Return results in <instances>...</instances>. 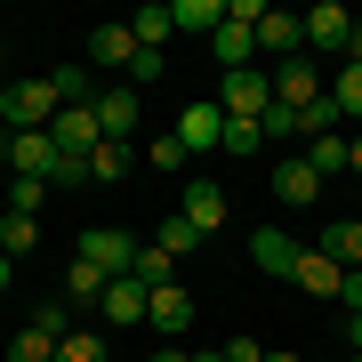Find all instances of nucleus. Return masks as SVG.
Returning a JSON list of instances; mask_svg holds the SVG:
<instances>
[{
    "mask_svg": "<svg viewBox=\"0 0 362 362\" xmlns=\"http://www.w3.org/2000/svg\"><path fill=\"white\" fill-rule=\"evenodd\" d=\"M57 113H65V97H57V81H49V73H33V81H8V97H0V129H8V137H25V129H49Z\"/></svg>",
    "mask_w": 362,
    "mask_h": 362,
    "instance_id": "obj_1",
    "label": "nucleus"
},
{
    "mask_svg": "<svg viewBox=\"0 0 362 362\" xmlns=\"http://www.w3.org/2000/svg\"><path fill=\"white\" fill-rule=\"evenodd\" d=\"M266 105H274V73L242 65V73L218 81V113H226V121H266Z\"/></svg>",
    "mask_w": 362,
    "mask_h": 362,
    "instance_id": "obj_2",
    "label": "nucleus"
},
{
    "mask_svg": "<svg viewBox=\"0 0 362 362\" xmlns=\"http://www.w3.org/2000/svg\"><path fill=\"white\" fill-rule=\"evenodd\" d=\"M322 185H330V177H322L306 153H282V161H274V202H282V209H314Z\"/></svg>",
    "mask_w": 362,
    "mask_h": 362,
    "instance_id": "obj_3",
    "label": "nucleus"
},
{
    "mask_svg": "<svg viewBox=\"0 0 362 362\" xmlns=\"http://www.w3.org/2000/svg\"><path fill=\"white\" fill-rule=\"evenodd\" d=\"M226 209H233V202H226V185H218V177H185V194H177V218L194 226L202 242L226 226Z\"/></svg>",
    "mask_w": 362,
    "mask_h": 362,
    "instance_id": "obj_4",
    "label": "nucleus"
},
{
    "mask_svg": "<svg viewBox=\"0 0 362 362\" xmlns=\"http://www.w3.org/2000/svg\"><path fill=\"white\" fill-rule=\"evenodd\" d=\"M137 250H145V242H129L121 226H89V233H81V250H73V258H89V266H105V274L121 282V274L137 266Z\"/></svg>",
    "mask_w": 362,
    "mask_h": 362,
    "instance_id": "obj_5",
    "label": "nucleus"
},
{
    "mask_svg": "<svg viewBox=\"0 0 362 362\" xmlns=\"http://www.w3.org/2000/svg\"><path fill=\"white\" fill-rule=\"evenodd\" d=\"M169 129H177L185 153H218V145H226V113H218V97H202V105H185Z\"/></svg>",
    "mask_w": 362,
    "mask_h": 362,
    "instance_id": "obj_6",
    "label": "nucleus"
},
{
    "mask_svg": "<svg viewBox=\"0 0 362 362\" xmlns=\"http://www.w3.org/2000/svg\"><path fill=\"white\" fill-rule=\"evenodd\" d=\"M145 330H161L169 346H177V338L194 330V298H185V282H161L153 298H145Z\"/></svg>",
    "mask_w": 362,
    "mask_h": 362,
    "instance_id": "obj_7",
    "label": "nucleus"
},
{
    "mask_svg": "<svg viewBox=\"0 0 362 362\" xmlns=\"http://www.w3.org/2000/svg\"><path fill=\"white\" fill-rule=\"evenodd\" d=\"M49 137H57V153H73V161H89L97 145H105V129H97V105H65V113L49 121Z\"/></svg>",
    "mask_w": 362,
    "mask_h": 362,
    "instance_id": "obj_8",
    "label": "nucleus"
},
{
    "mask_svg": "<svg viewBox=\"0 0 362 362\" xmlns=\"http://www.w3.org/2000/svg\"><path fill=\"white\" fill-rule=\"evenodd\" d=\"M137 65V33L129 25H97L89 33V73H129Z\"/></svg>",
    "mask_w": 362,
    "mask_h": 362,
    "instance_id": "obj_9",
    "label": "nucleus"
},
{
    "mask_svg": "<svg viewBox=\"0 0 362 362\" xmlns=\"http://www.w3.org/2000/svg\"><path fill=\"white\" fill-rule=\"evenodd\" d=\"M314 97H322V73H314L306 57H290V65H274V105H290V113H306Z\"/></svg>",
    "mask_w": 362,
    "mask_h": 362,
    "instance_id": "obj_10",
    "label": "nucleus"
},
{
    "mask_svg": "<svg viewBox=\"0 0 362 362\" xmlns=\"http://www.w3.org/2000/svg\"><path fill=\"white\" fill-rule=\"evenodd\" d=\"M258 49L266 57H306V16H290V8H266V25H258Z\"/></svg>",
    "mask_w": 362,
    "mask_h": 362,
    "instance_id": "obj_11",
    "label": "nucleus"
},
{
    "mask_svg": "<svg viewBox=\"0 0 362 362\" xmlns=\"http://www.w3.org/2000/svg\"><path fill=\"white\" fill-rule=\"evenodd\" d=\"M97 129L113 145H137V89H97Z\"/></svg>",
    "mask_w": 362,
    "mask_h": 362,
    "instance_id": "obj_12",
    "label": "nucleus"
},
{
    "mask_svg": "<svg viewBox=\"0 0 362 362\" xmlns=\"http://www.w3.org/2000/svg\"><path fill=\"white\" fill-rule=\"evenodd\" d=\"M314 250H322L338 274H354V266H362V218H330L322 233H314Z\"/></svg>",
    "mask_w": 362,
    "mask_h": 362,
    "instance_id": "obj_13",
    "label": "nucleus"
},
{
    "mask_svg": "<svg viewBox=\"0 0 362 362\" xmlns=\"http://www.w3.org/2000/svg\"><path fill=\"white\" fill-rule=\"evenodd\" d=\"M346 33H354V16L338 8V0H314L306 8V49H338L346 57Z\"/></svg>",
    "mask_w": 362,
    "mask_h": 362,
    "instance_id": "obj_14",
    "label": "nucleus"
},
{
    "mask_svg": "<svg viewBox=\"0 0 362 362\" xmlns=\"http://www.w3.org/2000/svg\"><path fill=\"white\" fill-rule=\"evenodd\" d=\"M145 298H153V290H145L137 274L105 282V322H113V330H137V322H145Z\"/></svg>",
    "mask_w": 362,
    "mask_h": 362,
    "instance_id": "obj_15",
    "label": "nucleus"
},
{
    "mask_svg": "<svg viewBox=\"0 0 362 362\" xmlns=\"http://www.w3.org/2000/svg\"><path fill=\"white\" fill-rule=\"evenodd\" d=\"M209 57H218V73H242L250 57H258V25H233L226 16V25L209 33Z\"/></svg>",
    "mask_w": 362,
    "mask_h": 362,
    "instance_id": "obj_16",
    "label": "nucleus"
},
{
    "mask_svg": "<svg viewBox=\"0 0 362 362\" xmlns=\"http://www.w3.org/2000/svg\"><path fill=\"white\" fill-rule=\"evenodd\" d=\"M250 266H266V274L290 282V274H298V242H290L282 226H258V233H250Z\"/></svg>",
    "mask_w": 362,
    "mask_h": 362,
    "instance_id": "obj_17",
    "label": "nucleus"
},
{
    "mask_svg": "<svg viewBox=\"0 0 362 362\" xmlns=\"http://www.w3.org/2000/svg\"><path fill=\"white\" fill-rule=\"evenodd\" d=\"M290 282L306 290V298H338V282H346V274H338L322 250H298V274H290Z\"/></svg>",
    "mask_w": 362,
    "mask_h": 362,
    "instance_id": "obj_18",
    "label": "nucleus"
},
{
    "mask_svg": "<svg viewBox=\"0 0 362 362\" xmlns=\"http://www.w3.org/2000/svg\"><path fill=\"white\" fill-rule=\"evenodd\" d=\"M129 169H137V145H113V137H105L97 153H89V185H121Z\"/></svg>",
    "mask_w": 362,
    "mask_h": 362,
    "instance_id": "obj_19",
    "label": "nucleus"
},
{
    "mask_svg": "<svg viewBox=\"0 0 362 362\" xmlns=\"http://www.w3.org/2000/svg\"><path fill=\"white\" fill-rule=\"evenodd\" d=\"M105 282H113V274H105V266L73 258V266H65V290H57V298H65V306H89V298H105Z\"/></svg>",
    "mask_w": 362,
    "mask_h": 362,
    "instance_id": "obj_20",
    "label": "nucleus"
},
{
    "mask_svg": "<svg viewBox=\"0 0 362 362\" xmlns=\"http://www.w3.org/2000/svg\"><path fill=\"white\" fill-rule=\"evenodd\" d=\"M169 25L177 33H218L226 25V0H169Z\"/></svg>",
    "mask_w": 362,
    "mask_h": 362,
    "instance_id": "obj_21",
    "label": "nucleus"
},
{
    "mask_svg": "<svg viewBox=\"0 0 362 362\" xmlns=\"http://www.w3.org/2000/svg\"><path fill=\"white\" fill-rule=\"evenodd\" d=\"M137 161H153L161 177H185V169H194V153H185V145H177V129H161L153 145H137Z\"/></svg>",
    "mask_w": 362,
    "mask_h": 362,
    "instance_id": "obj_22",
    "label": "nucleus"
},
{
    "mask_svg": "<svg viewBox=\"0 0 362 362\" xmlns=\"http://www.w3.org/2000/svg\"><path fill=\"white\" fill-rule=\"evenodd\" d=\"M338 129H346V113H338V105H330V89L314 97L306 113H298V137H306V145H314V137H338Z\"/></svg>",
    "mask_w": 362,
    "mask_h": 362,
    "instance_id": "obj_23",
    "label": "nucleus"
},
{
    "mask_svg": "<svg viewBox=\"0 0 362 362\" xmlns=\"http://www.w3.org/2000/svg\"><path fill=\"white\" fill-rule=\"evenodd\" d=\"M129 33H137V49H169V33H177V25H169V8H161V0H145V8L129 16Z\"/></svg>",
    "mask_w": 362,
    "mask_h": 362,
    "instance_id": "obj_24",
    "label": "nucleus"
},
{
    "mask_svg": "<svg viewBox=\"0 0 362 362\" xmlns=\"http://www.w3.org/2000/svg\"><path fill=\"white\" fill-rule=\"evenodd\" d=\"M153 250H161V258H194V250H202V233L185 226V218H161V226H153Z\"/></svg>",
    "mask_w": 362,
    "mask_h": 362,
    "instance_id": "obj_25",
    "label": "nucleus"
},
{
    "mask_svg": "<svg viewBox=\"0 0 362 362\" xmlns=\"http://www.w3.org/2000/svg\"><path fill=\"white\" fill-rule=\"evenodd\" d=\"M49 81H57V97H65V105H97V81H89V65H57Z\"/></svg>",
    "mask_w": 362,
    "mask_h": 362,
    "instance_id": "obj_26",
    "label": "nucleus"
},
{
    "mask_svg": "<svg viewBox=\"0 0 362 362\" xmlns=\"http://www.w3.org/2000/svg\"><path fill=\"white\" fill-rule=\"evenodd\" d=\"M8 362H57V338L25 322V330H16V338H8Z\"/></svg>",
    "mask_w": 362,
    "mask_h": 362,
    "instance_id": "obj_27",
    "label": "nucleus"
},
{
    "mask_svg": "<svg viewBox=\"0 0 362 362\" xmlns=\"http://www.w3.org/2000/svg\"><path fill=\"white\" fill-rule=\"evenodd\" d=\"M330 105H338V113L354 121V129H362V65H346V73L330 81Z\"/></svg>",
    "mask_w": 362,
    "mask_h": 362,
    "instance_id": "obj_28",
    "label": "nucleus"
},
{
    "mask_svg": "<svg viewBox=\"0 0 362 362\" xmlns=\"http://www.w3.org/2000/svg\"><path fill=\"white\" fill-rule=\"evenodd\" d=\"M129 274H137V282H145V290H161V282H177V258H161V250H153V242H145Z\"/></svg>",
    "mask_w": 362,
    "mask_h": 362,
    "instance_id": "obj_29",
    "label": "nucleus"
},
{
    "mask_svg": "<svg viewBox=\"0 0 362 362\" xmlns=\"http://www.w3.org/2000/svg\"><path fill=\"white\" fill-rule=\"evenodd\" d=\"M33 242H40V218H16V209H8V218H0V250H8V258H25Z\"/></svg>",
    "mask_w": 362,
    "mask_h": 362,
    "instance_id": "obj_30",
    "label": "nucleus"
},
{
    "mask_svg": "<svg viewBox=\"0 0 362 362\" xmlns=\"http://www.w3.org/2000/svg\"><path fill=\"white\" fill-rule=\"evenodd\" d=\"M57 362H105V338L97 330H65L57 338Z\"/></svg>",
    "mask_w": 362,
    "mask_h": 362,
    "instance_id": "obj_31",
    "label": "nucleus"
},
{
    "mask_svg": "<svg viewBox=\"0 0 362 362\" xmlns=\"http://www.w3.org/2000/svg\"><path fill=\"white\" fill-rule=\"evenodd\" d=\"M306 161L322 169V177H338V169H346V129H338V137H314V145H306Z\"/></svg>",
    "mask_w": 362,
    "mask_h": 362,
    "instance_id": "obj_32",
    "label": "nucleus"
},
{
    "mask_svg": "<svg viewBox=\"0 0 362 362\" xmlns=\"http://www.w3.org/2000/svg\"><path fill=\"white\" fill-rule=\"evenodd\" d=\"M258 137H266V145H298V113H290V105H266Z\"/></svg>",
    "mask_w": 362,
    "mask_h": 362,
    "instance_id": "obj_33",
    "label": "nucleus"
},
{
    "mask_svg": "<svg viewBox=\"0 0 362 362\" xmlns=\"http://www.w3.org/2000/svg\"><path fill=\"white\" fill-rule=\"evenodd\" d=\"M33 330L65 338V330H73V306H65V298H40V306H33Z\"/></svg>",
    "mask_w": 362,
    "mask_h": 362,
    "instance_id": "obj_34",
    "label": "nucleus"
},
{
    "mask_svg": "<svg viewBox=\"0 0 362 362\" xmlns=\"http://www.w3.org/2000/svg\"><path fill=\"white\" fill-rule=\"evenodd\" d=\"M161 73H169V49H137V65H129V89H153Z\"/></svg>",
    "mask_w": 362,
    "mask_h": 362,
    "instance_id": "obj_35",
    "label": "nucleus"
},
{
    "mask_svg": "<svg viewBox=\"0 0 362 362\" xmlns=\"http://www.w3.org/2000/svg\"><path fill=\"white\" fill-rule=\"evenodd\" d=\"M258 145H266L258 121H226V145H218V153H258Z\"/></svg>",
    "mask_w": 362,
    "mask_h": 362,
    "instance_id": "obj_36",
    "label": "nucleus"
},
{
    "mask_svg": "<svg viewBox=\"0 0 362 362\" xmlns=\"http://www.w3.org/2000/svg\"><path fill=\"white\" fill-rule=\"evenodd\" d=\"M40 194H49L40 177H16V185H8V209H16V218H33V209H40Z\"/></svg>",
    "mask_w": 362,
    "mask_h": 362,
    "instance_id": "obj_37",
    "label": "nucleus"
},
{
    "mask_svg": "<svg viewBox=\"0 0 362 362\" xmlns=\"http://www.w3.org/2000/svg\"><path fill=\"white\" fill-rule=\"evenodd\" d=\"M226 362H266V346H258V338H233V346H226Z\"/></svg>",
    "mask_w": 362,
    "mask_h": 362,
    "instance_id": "obj_38",
    "label": "nucleus"
},
{
    "mask_svg": "<svg viewBox=\"0 0 362 362\" xmlns=\"http://www.w3.org/2000/svg\"><path fill=\"white\" fill-rule=\"evenodd\" d=\"M338 298H346V314H362V266L346 274V282H338Z\"/></svg>",
    "mask_w": 362,
    "mask_h": 362,
    "instance_id": "obj_39",
    "label": "nucleus"
},
{
    "mask_svg": "<svg viewBox=\"0 0 362 362\" xmlns=\"http://www.w3.org/2000/svg\"><path fill=\"white\" fill-rule=\"evenodd\" d=\"M145 362H194V354H185V346H169V338H161V346L145 354Z\"/></svg>",
    "mask_w": 362,
    "mask_h": 362,
    "instance_id": "obj_40",
    "label": "nucleus"
},
{
    "mask_svg": "<svg viewBox=\"0 0 362 362\" xmlns=\"http://www.w3.org/2000/svg\"><path fill=\"white\" fill-rule=\"evenodd\" d=\"M346 65H362V16H354V33H346Z\"/></svg>",
    "mask_w": 362,
    "mask_h": 362,
    "instance_id": "obj_41",
    "label": "nucleus"
},
{
    "mask_svg": "<svg viewBox=\"0 0 362 362\" xmlns=\"http://www.w3.org/2000/svg\"><path fill=\"white\" fill-rule=\"evenodd\" d=\"M346 169H354V177H362V129L346 137Z\"/></svg>",
    "mask_w": 362,
    "mask_h": 362,
    "instance_id": "obj_42",
    "label": "nucleus"
},
{
    "mask_svg": "<svg viewBox=\"0 0 362 362\" xmlns=\"http://www.w3.org/2000/svg\"><path fill=\"white\" fill-rule=\"evenodd\" d=\"M346 346H354V354H362V314H346Z\"/></svg>",
    "mask_w": 362,
    "mask_h": 362,
    "instance_id": "obj_43",
    "label": "nucleus"
},
{
    "mask_svg": "<svg viewBox=\"0 0 362 362\" xmlns=\"http://www.w3.org/2000/svg\"><path fill=\"white\" fill-rule=\"evenodd\" d=\"M266 362H306V354H282V346H266Z\"/></svg>",
    "mask_w": 362,
    "mask_h": 362,
    "instance_id": "obj_44",
    "label": "nucleus"
},
{
    "mask_svg": "<svg viewBox=\"0 0 362 362\" xmlns=\"http://www.w3.org/2000/svg\"><path fill=\"white\" fill-rule=\"evenodd\" d=\"M8 266H16V258H8V250H0V290H8Z\"/></svg>",
    "mask_w": 362,
    "mask_h": 362,
    "instance_id": "obj_45",
    "label": "nucleus"
},
{
    "mask_svg": "<svg viewBox=\"0 0 362 362\" xmlns=\"http://www.w3.org/2000/svg\"><path fill=\"white\" fill-rule=\"evenodd\" d=\"M0 97H8V81H0Z\"/></svg>",
    "mask_w": 362,
    "mask_h": 362,
    "instance_id": "obj_46",
    "label": "nucleus"
},
{
    "mask_svg": "<svg viewBox=\"0 0 362 362\" xmlns=\"http://www.w3.org/2000/svg\"><path fill=\"white\" fill-rule=\"evenodd\" d=\"M354 362H362V354H354Z\"/></svg>",
    "mask_w": 362,
    "mask_h": 362,
    "instance_id": "obj_47",
    "label": "nucleus"
}]
</instances>
